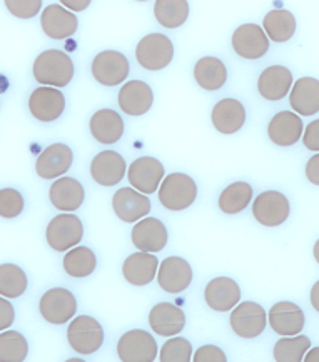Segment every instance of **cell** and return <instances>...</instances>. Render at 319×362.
<instances>
[{
	"label": "cell",
	"instance_id": "1",
	"mask_svg": "<svg viewBox=\"0 0 319 362\" xmlns=\"http://www.w3.org/2000/svg\"><path fill=\"white\" fill-rule=\"evenodd\" d=\"M34 77L45 87H66L74 77V62L62 50H45L35 59Z\"/></svg>",
	"mask_w": 319,
	"mask_h": 362
},
{
	"label": "cell",
	"instance_id": "2",
	"mask_svg": "<svg viewBox=\"0 0 319 362\" xmlns=\"http://www.w3.org/2000/svg\"><path fill=\"white\" fill-rule=\"evenodd\" d=\"M197 184L191 175L182 173H173L166 175L159 187V202L168 211H186L196 202Z\"/></svg>",
	"mask_w": 319,
	"mask_h": 362
},
{
	"label": "cell",
	"instance_id": "3",
	"mask_svg": "<svg viewBox=\"0 0 319 362\" xmlns=\"http://www.w3.org/2000/svg\"><path fill=\"white\" fill-rule=\"evenodd\" d=\"M67 342L77 354L91 356L104 344V329L92 315H77L67 327Z\"/></svg>",
	"mask_w": 319,
	"mask_h": 362
},
{
	"label": "cell",
	"instance_id": "4",
	"mask_svg": "<svg viewBox=\"0 0 319 362\" xmlns=\"http://www.w3.org/2000/svg\"><path fill=\"white\" fill-rule=\"evenodd\" d=\"M136 59L146 71H163L174 59L173 42L164 34L142 37L136 47Z\"/></svg>",
	"mask_w": 319,
	"mask_h": 362
},
{
	"label": "cell",
	"instance_id": "5",
	"mask_svg": "<svg viewBox=\"0 0 319 362\" xmlns=\"http://www.w3.org/2000/svg\"><path fill=\"white\" fill-rule=\"evenodd\" d=\"M84 238V224L74 214H59L49 222L45 239L55 252H67L77 247Z\"/></svg>",
	"mask_w": 319,
	"mask_h": 362
},
{
	"label": "cell",
	"instance_id": "6",
	"mask_svg": "<svg viewBox=\"0 0 319 362\" xmlns=\"http://www.w3.org/2000/svg\"><path fill=\"white\" fill-rule=\"evenodd\" d=\"M39 310L49 324L61 326L74 319L77 313V299L66 287H54L40 297Z\"/></svg>",
	"mask_w": 319,
	"mask_h": 362
},
{
	"label": "cell",
	"instance_id": "7",
	"mask_svg": "<svg viewBox=\"0 0 319 362\" xmlns=\"http://www.w3.org/2000/svg\"><path fill=\"white\" fill-rule=\"evenodd\" d=\"M229 324L236 336L243 339H256L265 332L267 313L261 304L246 300V303H239L233 309Z\"/></svg>",
	"mask_w": 319,
	"mask_h": 362
},
{
	"label": "cell",
	"instance_id": "8",
	"mask_svg": "<svg viewBox=\"0 0 319 362\" xmlns=\"http://www.w3.org/2000/svg\"><path fill=\"white\" fill-rule=\"evenodd\" d=\"M159 352L154 336L144 329H132L117 342V356L121 362H154Z\"/></svg>",
	"mask_w": 319,
	"mask_h": 362
},
{
	"label": "cell",
	"instance_id": "9",
	"mask_svg": "<svg viewBox=\"0 0 319 362\" xmlns=\"http://www.w3.org/2000/svg\"><path fill=\"white\" fill-rule=\"evenodd\" d=\"M291 214L288 197L279 190L261 192L253 202V216L265 227H277L284 224Z\"/></svg>",
	"mask_w": 319,
	"mask_h": 362
},
{
	"label": "cell",
	"instance_id": "10",
	"mask_svg": "<svg viewBox=\"0 0 319 362\" xmlns=\"http://www.w3.org/2000/svg\"><path fill=\"white\" fill-rule=\"evenodd\" d=\"M164 177L166 174L163 162L157 160L156 157H139L132 162L127 170V179L132 189L144 194V196L154 194L161 187Z\"/></svg>",
	"mask_w": 319,
	"mask_h": 362
},
{
	"label": "cell",
	"instance_id": "11",
	"mask_svg": "<svg viewBox=\"0 0 319 362\" xmlns=\"http://www.w3.org/2000/svg\"><path fill=\"white\" fill-rule=\"evenodd\" d=\"M129 71L131 66L127 57L117 50H104L97 54L92 62V76L97 82L108 87H115L126 81Z\"/></svg>",
	"mask_w": 319,
	"mask_h": 362
},
{
	"label": "cell",
	"instance_id": "12",
	"mask_svg": "<svg viewBox=\"0 0 319 362\" xmlns=\"http://www.w3.org/2000/svg\"><path fill=\"white\" fill-rule=\"evenodd\" d=\"M192 267L186 259L170 255L159 264L157 271V284L168 294H181L191 286Z\"/></svg>",
	"mask_w": 319,
	"mask_h": 362
},
{
	"label": "cell",
	"instance_id": "13",
	"mask_svg": "<svg viewBox=\"0 0 319 362\" xmlns=\"http://www.w3.org/2000/svg\"><path fill=\"white\" fill-rule=\"evenodd\" d=\"M267 321H269V326L276 334L283 337H294L303 332L306 317H304L303 309L298 304L289 303V300H281V303H276L269 309Z\"/></svg>",
	"mask_w": 319,
	"mask_h": 362
},
{
	"label": "cell",
	"instance_id": "14",
	"mask_svg": "<svg viewBox=\"0 0 319 362\" xmlns=\"http://www.w3.org/2000/svg\"><path fill=\"white\" fill-rule=\"evenodd\" d=\"M234 52L243 59L256 60L269 50V39L262 27L256 24H243L233 34Z\"/></svg>",
	"mask_w": 319,
	"mask_h": 362
},
{
	"label": "cell",
	"instance_id": "15",
	"mask_svg": "<svg viewBox=\"0 0 319 362\" xmlns=\"http://www.w3.org/2000/svg\"><path fill=\"white\" fill-rule=\"evenodd\" d=\"M131 238L132 244L139 249V252L157 254L166 247L169 234L166 226L159 219L144 217V219L134 224Z\"/></svg>",
	"mask_w": 319,
	"mask_h": 362
},
{
	"label": "cell",
	"instance_id": "16",
	"mask_svg": "<svg viewBox=\"0 0 319 362\" xmlns=\"http://www.w3.org/2000/svg\"><path fill=\"white\" fill-rule=\"evenodd\" d=\"M151 201L144 194L137 192L132 187H122L115 190L112 197V209L115 216L122 222L134 224L142 221L151 212Z\"/></svg>",
	"mask_w": 319,
	"mask_h": 362
},
{
	"label": "cell",
	"instance_id": "17",
	"mask_svg": "<svg viewBox=\"0 0 319 362\" xmlns=\"http://www.w3.org/2000/svg\"><path fill=\"white\" fill-rule=\"evenodd\" d=\"M204 300L207 308L216 313H228L241 303V287L231 277H216L207 282Z\"/></svg>",
	"mask_w": 319,
	"mask_h": 362
},
{
	"label": "cell",
	"instance_id": "18",
	"mask_svg": "<svg viewBox=\"0 0 319 362\" xmlns=\"http://www.w3.org/2000/svg\"><path fill=\"white\" fill-rule=\"evenodd\" d=\"M126 160L115 151L99 152L91 162V177L103 187H114L126 175Z\"/></svg>",
	"mask_w": 319,
	"mask_h": 362
},
{
	"label": "cell",
	"instance_id": "19",
	"mask_svg": "<svg viewBox=\"0 0 319 362\" xmlns=\"http://www.w3.org/2000/svg\"><path fill=\"white\" fill-rule=\"evenodd\" d=\"M30 114L40 122H54L64 114L66 97L54 87H39L32 92L29 99Z\"/></svg>",
	"mask_w": 319,
	"mask_h": 362
},
{
	"label": "cell",
	"instance_id": "20",
	"mask_svg": "<svg viewBox=\"0 0 319 362\" xmlns=\"http://www.w3.org/2000/svg\"><path fill=\"white\" fill-rule=\"evenodd\" d=\"M74 162L72 148L66 144H52L44 148L35 162V173L42 179H61Z\"/></svg>",
	"mask_w": 319,
	"mask_h": 362
},
{
	"label": "cell",
	"instance_id": "21",
	"mask_svg": "<svg viewBox=\"0 0 319 362\" xmlns=\"http://www.w3.org/2000/svg\"><path fill=\"white\" fill-rule=\"evenodd\" d=\"M40 25H42L44 34L50 39L64 40L76 34L79 21L74 12L67 11L66 7L59 6V4H52V6L44 8Z\"/></svg>",
	"mask_w": 319,
	"mask_h": 362
},
{
	"label": "cell",
	"instance_id": "22",
	"mask_svg": "<svg viewBox=\"0 0 319 362\" xmlns=\"http://www.w3.org/2000/svg\"><path fill=\"white\" fill-rule=\"evenodd\" d=\"M149 326L157 336L175 337L186 327V314L173 303H159L151 309Z\"/></svg>",
	"mask_w": 319,
	"mask_h": 362
},
{
	"label": "cell",
	"instance_id": "23",
	"mask_svg": "<svg viewBox=\"0 0 319 362\" xmlns=\"http://www.w3.org/2000/svg\"><path fill=\"white\" fill-rule=\"evenodd\" d=\"M49 197L52 206L64 214H71L84 204V185L74 177H61L50 185Z\"/></svg>",
	"mask_w": 319,
	"mask_h": 362
},
{
	"label": "cell",
	"instance_id": "24",
	"mask_svg": "<svg viewBox=\"0 0 319 362\" xmlns=\"http://www.w3.org/2000/svg\"><path fill=\"white\" fill-rule=\"evenodd\" d=\"M303 120L291 110H283V112L276 114L267 125V136L279 147L294 146L303 137Z\"/></svg>",
	"mask_w": 319,
	"mask_h": 362
},
{
	"label": "cell",
	"instance_id": "25",
	"mask_svg": "<svg viewBox=\"0 0 319 362\" xmlns=\"http://www.w3.org/2000/svg\"><path fill=\"white\" fill-rule=\"evenodd\" d=\"M211 120L217 132L231 136L243 129L246 122V109L238 99H223L212 109Z\"/></svg>",
	"mask_w": 319,
	"mask_h": 362
},
{
	"label": "cell",
	"instance_id": "26",
	"mask_svg": "<svg viewBox=\"0 0 319 362\" xmlns=\"http://www.w3.org/2000/svg\"><path fill=\"white\" fill-rule=\"evenodd\" d=\"M159 259L147 252H134L127 255L122 264V276L132 286H147L157 277Z\"/></svg>",
	"mask_w": 319,
	"mask_h": 362
},
{
	"label": "cell",
	"instance_id": "27",
	"mask_svg": "<svg viewBox=\"0 0 319 362\" xmlns=\"http://www.w3.org/2000/svg\"><path fill=\"white\" fill-rule=\"evenodd\" d=\"M119 105L127 115H144L151 110L152 102H154V94L152 89L142 81H131L122 86L119 92Z\"/></svg>",
	"mask_w": 319,
	"mask_h": 362
},
{
	"label": "cell",
	"instance_id": "28",
	"mask_svg": "<svg viewBox=\"0 0 319 362\" xmlns=\"http://www.w3.org/2000/svg\"><path fill=\"white\" fill-rule=\"evenodd\" d=\"M293 89V74L283 66L267 67L257 78V90L267 100H281Z\"/></svg>",
	"mask_w": 319,
	"mask_h": 362
},
{
	"label": "cell",
	"instance_id": "29",
	"mask_svg": "<svg viewBox=\"0 0 319 362\" xmlns=\"http://www.w3.org/2000/svg\"><path fill=\"white\" fill-rule=\"evenodd\" d=\"M289 104L294 114L314 115L319 112V81L314 77H301L294 82L289 92Z\"/></svg>",
	"mask_w": 319,
	"mask_h": 362
},
{
	"label": "cell",
	"instance_id": "30",
	"mask_svg": "<svg viewBox=\"0 0 319 362\" xmlns=\"http://www.w3.org/2000/svg\"><path fill=\"white\" fill-rule=\"evenodd\" d=\"M91 134L100 144H115L124 134V120L112 109H100L91 117Z\"/></svg>",
	"mask_w": 319,
	"mask_h": 362
},
{
	"label": "cell",
	"instance_id": "31",
	"mask_svg": "<svg viewBox=\"0 0 319 362\" xmlns=\"http://www.w3.org/2000/svg\"><path fill=\"white\" fill-rule=\"evenodd\" d=\"M194 78L204 90H219L228 82V69L217 57H202L194 67Z\"/></svg>",
	"mask_w": 319,
	"mask_h": 362
},
{
	"label": "cell",
	"instance_id": "32",
	"mask_svg": "<svg viewBox=\"0 0 319 362\" xmlns=\"http://www.w3.org/2000/svg\"><path fill=\"white\" fill-rule=\"evenodd\" d=\"M262 29H265L267 39L276 44H284L294 35L296 18L289 11L274 8V11L267 12L265 22H262Z\"/></svg>",
	"mask_w": 319,
	"mask_h": 362
},
{
	"label": "cell",
	"instance_id": "33",
	"mask_svg": "<svg viewBox=\"0 0 319 362\" xmlns=\"http://www.w3.org/2000/svg\"><path fill=\"white\" fill-rule=\"evenodd\" d=\"M97 267V257L94 250L84 245H77L67 250L64 255V271L67 276L76 277V279H84L89 277Z\"/></svg>",
	"mask_w": 319,
	"mask_h": 362
},
{
	"label": "cell",
	"instance_id": "34",
	"mask_svg": "<svg viewBox=\"0 0 319 362\" xmlns=\"http://www.w3.org/2000/svg\"><path fill=\"white\" fill-rule=\"evenodd\" d=\"M253 202V187L248 182H233L219 196V209L226 216L243 212Z\"/></svg>",
	"mask_w": 319,
	"mask_h": 362
},
{
	"label": "cell",
	"instance_id": "35",
	"mask_svg": "<svg viewBox=\"0 0 319 362\" xmlns=\"http://www.w3.org/2000/svg\"><path fill=\"white\" fill-rule=\"evenodd\" d=\"M29 279L24 269L16 264H0V296L6 299H17L24 296Z\"/></svg>",
	"mask_w": 319,
	"mask_h": 362
},
{
	"label": "cell",
	"instance_id": "36",
	"mask_svg": "<svg viewBox=\"0 0 319 362\" xmlns=\"http://www.w3.org/2000/svg\"><path fill=\"white\" fill-rule=\"evenodd\" d=\"M154 16L166 29H178L189 17V4L184 0H159L154 4Z\"/></svg>",
	"mask_w": 319,
	"mask_h": 362
},
{
	"label": "cell",
	"instance_id": "37",
	"mask_svg": "<svg viewBox=\"0 0 319 362\" xmlns=\"http://www.w3.org/2000/svg\"><path fill=\"white\" fill-rule=\"evenodd\" d=\"M309 349H311V339L299 334L294 337H281L274 344L272 356L276 362H303Z\"/></svg>",
	"mask_w": 319,
	"mask_h": 362
},
{
	"label": "cell",
	"instance_id": "38",
	"mask_svg": "<svg viewBox=\"0 0 319 362\" xmlns=\"http://www.w3.org/2000/svg\"><path fill=\"white\" fill-rule=\"evenodd\" d=\"M27 356H29V342L21 332H0V362H24Z\"/></svg>",
	"mask_w": 319,
	"mask_h": 362
},
{
	"label": "cell",
	"instance_id": "39",
	"mask_svg": "<svg viewBox=\"0 0 319 362\" xmlns=\"http://www.w3.org/2000/svg\"><path fill=\"white\" fill-rule=\"evenodd\" d=\"M192 344L186 337H169L161 347L159 362H192Z\"/></svg>",
	"mask_w": 319,
	"mask_h": 362
},
{
	"label": "cell",
	"instance_id": "40",
	"mask_svg": "<svg viewBox=\"0 0 319 362\" xmlns=\"http://www.w3.org/2000/svg\"><path fill=\"white\" fill-rule=\"evenodd\" d=\"M24 196L16 189H0V217L4 219H16L24 211Z\"/></svg>",
	"mask_w": 319,
	"mask_h": 362
},
{
	"label": "cell",
	"instance_id": "41",
	"mask_svg": "<svg viewBox=\"0 0 319 362\" xmlns=\"http://www.w3.org/2000/svg\"><path fill=\"white\" fill-rule=\"evenodd\" d=\"M7 11L18 18H32L42 8L40 0H6Z\"/></svg>",
	"mask_w": 319,
	"mask_h": 362
},
{
	"label": "cell",
	"instance_id": "42",
	"mask_svg": "<svg viewBox=\"0 0 319 362\" xmlns=\"http://www.w3.org/2000/svg\"><path fill=\"white\" fill-rule=\"evenodd\" d=\"M192 362H228L226 352L214 344L201 346L192 354Z\"/></svg>",
	"mask_w": 319,
	"mask_h": 362
},
{
	"label": "cell",
	"instance_id": "43",
	"mask_svg": "<svg viewBox=\"0 0 319 362\" xmlns=\"http://www.w3.org/2000/svg\"><path fill=\"white\" fill-rule=\"evenodd\" d=\"M16 321V309L11 304V300L0 296V332L7 331Z\"/></svg>",
	"mask_w": 319,
	"mask_h": 362
},
{
	"label": "cell",
	"instance_id": "44",
	"mask_svg": "<svg viewBox=\"0 0 319 362\" xmlns=\"http://www.w3.org/2000/svg\"><path fill=\"white\" fill-rule=\"evenodd\" d=\"M303 142L304 147L309 148V151L319 152V119L313 120V122L308 124V127L304 129Z\"/></svg>",
	"mask_w": 319,
	"mask_h": 362
},
{
	"label": "cell",
	"instance_id": "45",
	"mask_svg": "<svg viewBox=\"0 0 319 362\" xmlns=\"http://www.w3.org/2000/svg\"><path fill=\"white\" fill-rule=\"evenodd\" d=\"M306 177L311 184L319 185V154L313 156L306 164Z\"/></svg>",
	"mask_w": 319,
	"mask_h": 362
},
{
	"label": "cell",
	"instance_id": "46",
	"mask_svg": "<svg viewBox=\"0 0 319 362\" xmlns=\"http://www.w3.org/2000/svg\"><path fill=\"white\" fill-rule=\"evenodd\" d=\"M91 6V0H62V7L71 12H82Z\"/></svg>",
	"mask_w": 319,
	"mask_h": 362
},
{
	"label": "cell",
	"instance_id": "47",
	"mask_svg": "<svg viewBox=\"0 0 319 362\" xmlns=\"http://www.w3.org/2000/svg\"><path fill=\"white\" fill-rule=\"evenodd\" d=\"M309 299H311L313 308L319 313V281L314 282V286L311 287V296H309Z\"/></svg>",
	"mask_w": 319,
	"mask_h": 362
},
{
	"label": "cell",
	"instance_id": "48",
	"mask_svg": "<svg viewBox=\"0 0 319 362\" xmlns=\"http://www.w3.org/2000/svg\"><path fill=\"white\" fill-rule=\"evenodd\" d=\"M303 362H319V347H311L304 356Z\"/></svg>",
	"mask_w": 319,
	"mask_h": 362
},
{
	"label": "cell",
	"instance_id": "49",
	"mask_svg": "<svg viewBox=\"0 0 319 362\" xmlns=\"http://www.w3.org/2000/svg\"><path fill=\"white\" fill-rule=\"evenodd\" d=\"M313 254H314V259H316V262L319 264V239L316 240V244H314V247H313Z\"/></svg>",
	"mask_w": 319,
	"mask_h": 362
},
{
	"label": "cell",
	"instance_id": "50",
	"mask_svg": "<svg viewBox=\"0 0 319 362\" xmlns=\"http://www.w3.org/2000/svg\"><path fill=\"white\" fill-rule=\"evenodd\" d=\"M66 362H86V361L81 359V357H72V359H67Z\"/></svg>",
	"mask_w": 319,
	"mask_h": 362
}]
</instances>
